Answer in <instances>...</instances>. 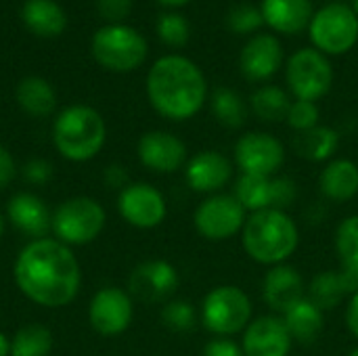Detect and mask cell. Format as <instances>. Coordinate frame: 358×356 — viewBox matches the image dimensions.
<instances>
[{
    "instance_id": "cell-20",
    "label": "cell",
    "mask_w": 358,
    "mask_h": 356,
    "mask_svg": "<svg viewBox=\"0 0 358 356\" xmlns=\"http://www.w3.org/2000/svg\"><path fill=\"white\" fill-rule=\"evenodd\" d=\"M358 292V275L346 269H336V271H323L315 275L308 283L306 296L323 311H336L340 304L348 302Z\"/></svg>"
},
{
    "instance_id": "cell-9",
    "label": "cell",
    "mask_w": 358,
    "mask_h": 356,
    "mask_svg": "<svg viewBox=\"0 0 358 356\" xmlns=\"http://www.w3.org/2000/svg\"><path fill=\"white\" fill-rule=\"evenodd\" d=\"M285 82L294 99L321 101L334 86V67L317 48H300L285 63Z\"/></svg>"
},
{
    "instance_id": "cell-15",
    "label": "cell",
    "mask_w": 358,
    "mask_h": 356,
    "mask_svg": "<svg viewBox=\"0 0 358 356\" xmlns=\"http://www.w3.org/2000/svg\"><path fill=\"white\" fill-rule=\"evenodd\" d=\"M185 183L201 195H216L233 180L235 164L216 149H203L191 155L185 164Z\"/></svg>"
},
{
    "instance_id": "cell-25",
    "label": "cell",
    "mask_w": 358,
    "mask_h": 356,
    "mask_svg": "<svg viewBox=\"0 0 358 356\" xmlns=\"http://www.w3.org/2000/svg\"><path fill=\"white\" fill-rule=\"evenodd\" d=\"M294 344H315L325 329V313L306 296L281 315Z\"/></svg>"
},
{
    "instance_id": "cell-37",
    "label": "cell",
    "mask_w": 358,
    "mask_h": 356,
    "mask_svg": "<svg viewBox=\"0 0 358 356\" xmlns=\"http://www.w3.org/2000/svg\"><path fill=\"white\" fill-rule=\"evenodd\" d=\"M273 185H275V210L287 212L294 206L296 197H298V185H296V180L277 174L275 180H273Z\"/></svg>"
},
{
    "instance_id": "cell-36",
    "label": "cell",
    "mask_w": 358,
    "mask_h": 356,
    "mask_svg": "<svg viewBox=\"0 0 358 356\" xmlns=\"http://www.w3.org/2000/svg\"><path fill=\"white\" fill-rule=\"evenodd\" d=\"M319 120H321V111H319V105L317 103L294 99L292 105H289L285 124L298 134V132H306V130L319 126L321 124Z\"/></svg>"
},
{
    "instance_id": "cell-34",
    "label": "cell",
    "mask_w": 358,
    "mask_h": 356,
    "mask_svg": "<svg viewBox=\"0 0 358 356\" xmlns=\"http://www.w3.org/2000/svg\"><path fill=\"white\" fill-rule=\"evenodd\" d=\"M227 25L233 34L248 36V34L258 31L264 25V17H262L260 6H256L252 2H239L229 8Z\"/></svg>"
},
{
    "instance_id": "cell-2",
    "label": "cell",
    "mask_w": 358,
    "mask_h": 356,
    "mask_svg": "<svg viewBox=\"0 0 358 356\" xmlns=\"http://www.w3.org/2000/svg\"><path fill=\"white\" fill-rule=\"evenodd\" d=\"M147 97L151 107L170 122L195 118L208 101L203 71L182 55L157 59L147 76Z\"/></svg>"
},
{
    "instance_id": "cell-11",
    "label": "cell",
    "mask_w": 358,
    "mask_h": 356,
    "mask_svg": "<svg viewBox=\"0 0 358 356\" xmlns=\"http://www.w3.org/2000/svg\"><path fill=\"white\" fill-rule=\"evenodd\" d=\"M285 145L271 132L250 130L241 134L233 147V164L241 174L277 176L285 166Z\"/></svg>"
},
{
    "instance_id": "cell-30",
    "label": "cell",
    "mask_w": 358,
    "mask_h": 356,
    "mask_svg": "<svg viewBox=\"0 0 358 356\" xmlns=\"http://www.w3.org/2000/svg\"><path fill=\"white\" fill-rule=\"evenodd\" d=\"M17 101L25 113L36 115V118H44V115L52 113V109L57 105V94L44 78L29 76V78L19 82Z\"/></svg>"
},
{
    "instance_id": "cell-29",
    "label": "cell",
    "mask_w": 358,
    "mask_h": 356,
    "mask_svg": "<svg viewBox=\"0 0 358 356\" xmlns=\"http://www.w3.org/2000/svg\"><path fill=\"white\" fill-rule=\"evenodd\" d=\"M250 111L266 124H277V122H285L292 99L289 92L283 90L277 84H264L260 88H256L250 97Z\"/></svg>"
},
{
    "instance_id": "cell-33",
    "label": "cell",
    "mask_w": 358,
    "mask_h": 356,
    "mask_svg": "<svg viewBox=\"0 0 358 356\" xmlns=\"http://www.w3.org/2000/svg\"><path fill=\"white\" fill-rule=\"evenodd\" d=\"M162 323L174 334H187L197 327L199 311L189 300L172 298L162 306Z\"/></svg>"
},
{
    "instance_id": "cell-28",
    "label": "cell",
    "mask_w": 358,
    "mask_h": 356,
    "mask_svg": "<svg viewBox=\"0 0 358 356\" xmlns=\"http://www.w3.org/2000/svg\"><path fill=\"white\" fill-rule=\"evenodd\" d=\"M23 21L25 25L44 38L59 36L65 29V13L52 0H27L23 4Z\"/></svg>"
},
{
    "instance_id": "cell-3",
    "label": "cell",
    "mask_w": 358,
    "mask_h": 356,
    "mask_svg": "<svg viewBox=\"0 0 358 356\" xmlns=\"http://www.w3.org/2000/svg\"><path fill=\"white\" fill-rule=\"evenodd\" d=\"M241 245L250 260L266 269L285 264L300 245V229L289 212L262 210L248 214Z\"/></svg>"
},
{
    "instance_id": "cell-32",
    "label": "cell",
    "mask_w": 358,
    "mask_h": 356,
    "mask_svg": "<svg viewBox=\"0 0 358 356\" xmlns=\"http://www.w3.org/2000/svg\"><path fill=\"white\" fill-rule=\"evenodd\" d=\"M334 250L340 266L358 275V214L346 216L334 235Z\"/></svg>"
},
{
    "instance_id": "cell-22",
    "label": "cell",
    "mask_w": 358,
    "mask_h": 356,
    "mask_svg": "<svg viewBox=\"0 0 358 356\" xmlns=\"http://www.w3.org/2000/svg\"><path fill=\"white\" fill-rule=\"evenodd\" d=\"M264 25L279 34H300L313 21L310 0H262L260 4Z\"/></svg>"
},
{
    "instance_id": "cell-44",
    "label": "cell",
    "mask_w": 358,
    "mask_h": 356,
    "mask_svg": "<svg viewBox=\"0 0 358 356\" xmlns=\"http://www.w3.org/2000/svg\"><path fill=\"white\" fill-rule=\"evenodd\" d=\"M0 356H10V338L0 332Z\"/></svg>"
},
{
    "instance_id": "cell-17",
    "label": "cell",
    "mask_w": 358,
    "mask_h": 356,
    "mask_svg": "<svg viewBox=\"0 0 358 356\" xmlns=\"http://www.w3.org/2000/svg\"><path fill=\"white\" fill-rule=\"evenodd\" d=\"M241 350L245 356H289L294 340L279 315H260L241 334Z\"/></svg>"
},
{
    "instance_id": "cell-4",
    "label": "cell",
    "mask_w": 358,
    "mask_h": 356,
    "mask_svg": "<svg viewBox=\"0 0 358 356\" xmlns=\"http://www.w3.org/2000/svg\"><path fill=\"white\" fill-rule=\"evenodd\" d=\"M107 141V128L101 113L88 105L65 107L52 126V143L69 162H88L99 155Z\"/></svg>"
},
{
    "instance_id": "cell-13",
    "label": "cell",
    "mask_w": 358,
    "mask_h": 356,
    "mask_svg": "<svg viewBox=\"0 0 358 356\" xmlns=\"http://www.w3.org/2000/svg\"><path fill=\"white\" fill-rule=\"evenodd\" d=\"M134 319V300L122 287L99 290L88 306L90 327L103 338L122 336Z\"/></svg>"
},
{
    "instance_id": "cell-14",
    "label": "cell",
    "mask_w": 358,
    "mask_h": 356,
    "mask_svg": "<svg viewBox=\"0 0 358 356\" xmlns=\"http://www.w3.org/2000/svg\"><path fill=\"white\" fill-rule=\"evenodd\" d=\"M180 285L178 269L168 260H147L141 262L128 279V294L132 300L145 304H166L174 298Z\"/></svg>"
},
{
    "instance_id": "cell-21",
    "label": "cell",
    "mask_w": 358,
    "mask_h": 356,
    "mask_svg": "<svg viewBox=\"0 0 358 356\" xmlns=\"http://www.w3.org/2000/svg\"><path fill=\"white\" fill-rule=\"evenodd\" d=\"M6 216L15 229H19L23 235L34 237V239L46 237L52 225V214L48 206L44 204V199L27 191H21L8 199Z\"/></svg>"
},
{
    "instance_id": "cell-5",
    "label": "cell",
    "mask_w": 358,
    "mask_h": 356,
    "mask_svg": "<svg viewBox=\"0 0 358 356\" xmlns=\"http://www.w3.org/2000/svg\"><path fill=\"white\" fill-rule=\"evenodd\" d=\"M254 319V304L245 290L233 283L212 287L199 306V323L214 338H235Z\"/></svg>"
},
{
    "instance_id": "cell-42",
    "label": "cell",
    "mask_w": 358,
    "mask_h": 356,
    "mask_svg": "<svg viewBox=\"0 0 358 356\" xmlns=\"http://www.w3.org/2000/svg\"><path fill=\"white\" fill-rule=\"evenodd\" d=\"M105 183H107V187L117 189V191H122L124 187H128L130 183H128V172H126V168H124V166H117V164L109 166V168L105 170Z\"/></svg>"
},
{
    "instance_id": "cell-18",
    "label": "cell",
    "mask_w": 358,
    "mask_h": 356,
    "mask_svg": "<svg viewBox=\"0 0 358 356\" xmlns=\"http://www.w3.org/2000/svg\"><path fill=\"white\" fill-rule=\"evenodd\" d=\"M308 285L302 273L292 264H277L271 266L262 279V298L264 304L271 308L273 315L287 313L294 304L306 298Z\"/></svg>"
},
{
    "instance_id": "cell-6",
    "label": "cell",
    "mask_w": 358,
    "mask_h": 356,
    "mask_svg": "<svg viewBox=\"0 0 358 356\" xmlns=\"http://www.w3.org/2000/svg\"><path fill=\"white\" fill-rule=\"evenodd\" d=\"M107 212L105 208L86 195L65 199L52 212L50 231L55 239L65 245H88L92 243L105 229Z\"/></svg>"
},
{
    "instance_id": "cell-46",
    "label": "cell",
    "mask_w": 358,
    "mask_h": 356,
    "mask_svg": "<svg viewBox=\"0 0 358 356\" xmlns=\"http://www.w3.org/2000/svg\"><path fill=\"white\" fill-rule=\"evenodd\" d=\"M350 8L358 15V0H350Z\"/></svg>"
},
{
    "instance_id": "cell-10",
    "label": "cell",
    "mask_w": 358,
    "mask_h": 356,
    "mask_svg": "<svg viewBox=\"0 0 358 356\" xmlns=\"http://www.w3.org/2000/svg\"><path fill=\"white\" fill-rule=\"evenodd\" d=\"M248 220V212L235 199L233 193H216L208 195L199 201L193 212V227L199 237L212 243L229 241L241 235Z\"/></svg>"
},
{
    "instance_id": "cell-27",
    "label": "cell",
    "mask_w": 358,
    "mask_h": 356,
    "mask_svg": "<svg viewBox=\"0 0 358 356\" xmlns=\"http://www.w3.org/2000/svg\"><path fill=\"white\" fill-rule=\"evenodd\" d=\"M210 109L216 118V122L229 130H237L245 126L250 118V103L229 86H218L210 94Z\"/></svg>"
},
{
    "instance_id": "cell-31",
    "label": "cell",
    "mask_w": 358,
    "mask_h": 356,
    "mask_svg": "<svg viewBox=\"0 0 358 356\" xmlns=\"http://www.w3.org/2000/svg\"><path fill=\"white\" fill-rule=\"evenodd\" d=\"M52 350V334L40 323L23 325L10 338V356H48Z\"/></svg>"
},
{
    "instance_id": "cell-24",
    "label": "cell",
    "mask_w": 358,
    "mask_h": 356,
    "mask_svg": "<svg viewBox=\"0 0 358 356\" xmlns=\"http://www.w3.org/2000/svg\"><path fill=\"white\" fill-rule=\"evenodd\" d=\"M342 136L331 126H315L306 132H298L292 141V149L298 157L313 164H327L336 157Z\"/></svg>"
},
{
    "instance_id": "cell-8",
    "label": "cell",
    "mask_w": 358,
    "mask_h": 356,
    "mask_svg": "<svg viewBox=\"0 0 358 356\" xmlns=\"http://www.w3.org/2000/svg\"><path fill=\"white\" fill-rule=\"evenodd\" d=\"M147 40L128 25H107L92 36L94 59L111 71H132L147 59Z\"/></svg>"
},
{
    "instance_id": "cell-38",
    "label": "cell",
    "mask_w": 358,
    "mask_h": 356,
    "mask_svg": "<svg viewBox=\"0 0 358 356\" xmlns=\"http://www.w3.org/2000/svg\"><path fill=\"white\" fill-rule=\"evenodd\" d=\"M201 356H245L241 350V344L235 342L233 338H212L203 350Z\"/></svg>"
},
{
    "instance_id": "cell-1",
    "label": "cell",
    "mask_w": 358,
    "mask_h": 356,
    "mask_svg": "<svg viewBox=\"0 0 358 356\" xmlns=\"http://www.w3.org/2000/svg\"><path fill=\"white\" fill-rule=\"evenodd\" d=\"M13 277L19 292L42 308L71 304L82 285V269L69 245L42 237L31 239L17 256Z\"/></svg>"
},
{
    "instance_id": "cell-45",
    "label": "cell",
    "mask_w": 358,
    "mask_h": 356,
    "mask_svg": "<svg viewBox=\"0 0 358 356\" xmlns=\"http://www.w3.org/2000/svg\"><path fill=\"white\" fill-rule=\"evenodd\" d=\"M157 2H162L164 6H182V4H187L189 0H157Z\"/></svg>"
},
{
    "instance_id": "cell-19",
    "label": "cell",
    "mask_w": 358,
    "mask_h": 356,
    "mask_svg": "<svg viewBox=\"0 0 358 356\" xmlns=\"http://www.w3.org/2000/svg\"><path fill=\"white\" fill-rule=\"evenodd\" d=\"M283 65V46L273 34L252 36L239 52V69L250 82L271 80Z\"/></svg>"
},
{
    "instance_id": "cell-39",
    "label": "cell",
    "mask_w": 358,
    "mask_h": 356,
    "mask_svg": "<svg viewBox=\"0 0 358 356\" xmlns=\"http://www.w3.org/2000/svg\"><path fill=\"white\" fill-rule=\"evenodd\" d=\"M23 176L31 185H44L52 176V166L46 159H31L23 166Z\"/></svg>"
},
{
    "instance_id": "cell-7",
    "label": "cell",
    "mask_w": 358,
    "mask_h": 356,
    "mask_svg": "<svg viewBox=\"0 0 358 356\" xmlns=\"http://www.w3.org/2000/svg\"><path fill=\"white\" fill-rule=\"evenodd\" d=\"M310 40L323 55H346L358 42V15L344 2H329L315 10L308 25Z\"/></svg>"
},
{
    "instance_id": "cell-12",
    "label": "cell",
    "mask_w": 358,
    "mask_h": 356,
    "mask_svg": "<svg viewBox=\"0 0 358 356\" xmlns=\"http://www.w3.org/2000/svg\"><path fill=\"white\" fill-rule=\"evenodd\" d=\"M120 216L134 229H157L168 216L164 193L149 183H130L117 195Z\"/></svg>"
},
{
    "instance_id": "cell-16",
    "label": "cell",
    "mask_w": 358,
    "mask_h": 356,
    "mask_svg": "<svg viewBox=\"0 0 358 356\" xmlns=\"http://www.w3.org/2000/svg\"><path fill=\"white\" fill-rule=\"evenodd\" d=\"M136 153L141 164L155 174H174L185 168L189 153L187 145L172 132L151 130L138 138Z\"/></svg>"
},
{
    "instance_id": "cell-41",
    "label": "cell",
    "mask_w": 358,
    "mask_h": 356,
    "mask_svg": "<svg viewBox=\"0 0 358 356\" xmlns=\"http://www.w3.org/2000/svg\"><path fill=\"white\" fill-rule=\"evenodd\" d=\"M15 176H17V164L10 151L4 145H0V189L8 187Z\"/></svg>"
},
{
    "instance_id": "cell-40",
    "label": "cell",
    "mask_w": 358,
    "mask_h": 356,
    "mask_svg": "<svg viewBox=\"0 0 358 356\" xmlns=\"http://www.w3.org/2000/svg\"><path fill=\"white\" fill-rule=\"evenodd\" d=\"M96 8L109 21H122L132 8V0H96Z\"/></svg>"
},
{
    "instance_id": "cell-26",
    "label": "cell",
    "mask_w": 358,
    "mask_h": 356,
    "mask_svg": "<svg viewBox=\"0 0 358 356\" xmlns=\"http://www.w3.org/2000/svg\"><path fill=\"white\" fill-rule=\"evenodd\" d=\"M275 176H254V174H239L233 185L235 199L243 206L248 214L275 210Z\"/></svg>"
},
{
    "instance_id": "cell-35",
    "label": "cell",
    "mask_w": 358,
    "mask_h": 356,
    "mask_svg": "<svg viewBox=\"0 0 358 356\" xmlns=\"http://www.w3.org/2000/svg\"><path fill=\"white\" fill-rule=\"evenodd\" d=\"M157 36L164 44L172 48H182L191 38V25L178 13H164L157 21Z\"/></svg>"
},
{
    "instance_id": "cell-23",
    "label": "cell",
    "mask_w": 358,
    "mask_h": 356,
    "mask_svg": "<svg viewBox=\"0 0 358 356\" xmlns=\"http://www.w3.org/2000/svg\"><path fill=\"white\" fill-rule=\"evenodd\" d=\"M319 191L336 204L350 201L358 195V164L348 157H334L319 174Z\"/></svg>"
},
{
    "instance_id": "cell-43",
    "label": "cell",
    "mask_w": 358,
    "mask_h": 356,
    "mask_svg": "<svg viewBox=\"0 0 358 356\" xmlns=\"http://www.w3.org/2000/svg\"><path fill=\"white\" fill-rule=\"evenodd\" d=\"M346 327L358 342V292L346 302Z\"/></svg>"
},
{
    "instance_id": "cell-48",
    "label": "cell",
    "mask_w": 358,
    "mask_h": 356,
    "mask_svg": "<svg viewBox=\"0 0 358 356\" xmlns=\"http://www.w3.org/2000/svg\"><path fill=\"white\" fill-rule=\"evenodd\" d=\"M348 356H358V344L352 348V350H350V353H348Z\"/></svg>"
},
{
    "instance_id": "cell-47",
    "label": "cell",
    "mask_w": 358,
    "mask_h": 356,
    "mask_svg": "<svg viewBox=\"0 0 358 356\" xmlns=\"http://www.w3.org/2000/svg\"><path fill=\"white\" fill-rule=\"evenodd\" d=\"M2 233H4V218H2V212H0V237H2Z\"/></svg>"
}]
</instances>
